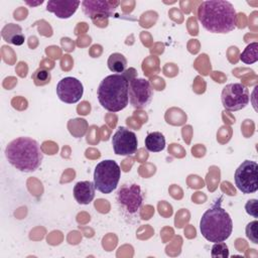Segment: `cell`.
<instances>
[{
    "mask_svg": "<svg viewBox=\"0 0 258 258\" xmlns=\"http://www.w3.org/2000/svg\"><path fill=\"white\" fill-rule=\"evenodd\" d=\"M58 99L67 104H75L81 100L84 94V87L81 81L74 77H66L56 85Z\"/></svg>",
    "mask_w": 258,
    "mask_h": 258,
    "instance_id": "obj_11",
    "label": "cell"
},
{
    "mask_svg": "<svg viewBox=\"0 0 258 258\" xmlns=\"http://www.w3.org/2000/svg\"><path fill=\"white\" fill-rule=\"evenodd\" d=\"M198 19L209 32L228 33L236 27L237 13L229 1L209 0L200 4Z\"/></svg>",
    "mask_w": 258,
    "mask_h": 258,
    "instance_id": "obj_1",
    "label": "cell"
},
{
    "mask_svg": "<svg viewBox=\"0 0 258 258\" xmlns=\"http://www.w3.org/2000/svg\"><path fill=\"white\" fill-rule=\"evenodd\" d=\"M2 37L5 39L6 42L14 45H21L24 43L25 40L21 27L18 24L14 23H9L4 26V28L2 29Z\"/></svg>",
    "mask_w": 258,
    "mask_h": 258,
    "instance_id": "obj_15",
    "label": "cell"
},
{
    "mask_svg": "<svg viewBox=\"0 0 258 258\" xmlns=\"http://www.w3.org/2000/svg\"><path fill=\"white\" fill-rule=\"evenodd\" d=\"M121 177V169L118 163L112 159L100 161L94 170L95 188L102 194H111L116 189Z\"/></svg>",
    "mask_w": 258,
    "mask_h": 258,
    "instance_id": "obj_5",
    "label": "cell"
},
{
    "mask_svg": "<svg viewBox=\"0 0 258 258\" xmlns=\"http://www.w3.org/2000/svg\"><path fill=\"white\" fill-rule=\"evenodd\" d=\"M129 79L124 74H113L104 78L97 90L101 106L109 112H119L127 107Z\"/></svg>",
    "mask_w": 258,
    "mask_h": 258,
    "instance_id": "obj_4",
    "label": "cell"
},
{
    "mask_svg": "<svg viewBox=\"0 0 258 258\" xmlns=\"http://www.w3.org/2000/svg\"><path fill=\"white\" fill-rule=\"evenodd\" d=\"M31 79H32L33 83L36 86H45L50 82L51 75L47 70L42 69V68H38L32 74Z\"/></svg>",
    "mask_w": 258,
    "mask_h": 258,
    "instance_id": "obj_19",
    "label": "cell"
},
{
    "mask_svg": "<svg viewBox=\"0 0 258 258\" xmlns=\"http://www.w3.org/2000/svg\"><path fill=\"white\" fill-rule=\"evenodd\" d=\"M107 64L111 72L116 73V74H122L126 70L127 59L122 53L114 52V53L110 54Z\"/></svg>",
    "mask_w": 258,
    "mask_h": 258,
    "instance_id": "obj_17",
    "label": "cell"
},
{
    "mask_svg": "<svg viewBox=\"0 0 258 258\" xmlns=\"http://www.w3.org/2000/svg\"><path fill=\"white\" fill-rule=\"evenodd\" d=\"M250 100L249 90L241 83L228 84L223 88L221 101L224 108L228 111L235 112L244 109Z\"/></svg>",
    "mask_w": 258,
    "mask_h": 258,
    "instance_id": "obj_6",
    "label": "cell"
},
{
    "mask_svg": "<svg viewBox=\"0 0 258 258\" xmlns=\"http://www.w3.org/2000/svg\"><path fill=\"white\" fill-rule=\"evenodd\" d=\"M120 4L113 0H84L82 2L83 12L93 21L98 18H109L115 14V10Z\"/></svg>",
    "mask_w": 258,
    "mask_h": 258,
    "instance_id": "obj_12",
    "label": "cell"
},
{
    "mask_svg": "<svg viewBox=\"0 0 258 258\" xmlns=\"http://www.w3.org/2000/svg\"><path fill=\"white\" fill-rule=\"evenodd\" d=\"M222 199V197L218 198L213 206L204 213L200 221V231L209 242H224L233 231L232 219L221 206Z\"/></svg>",
    "mask_w": 258,
    "mask_h": 258,
    "instance_id": "obj_3",
    "label": "cell"
},
{
    "mask_svg": "<svg viewBox=\"0 0 258 258\" xmlns=\"http://www.w3.org/2000/svg\"><path fill=\"white\" fill-rule=\"evenodd\" d=\"M213 258H227L229 257V250L228 246L224 242H219L215 243L214 246L212 247V253H211Z\"/></svg>",
    "mask_w": 258,
    "mask_h": 258,
    "instance_id": "obj_20",
    "label": "cell"
},
{
    "mask_svg": "<svg viewBox=\"0 0 258 258\" xmlns=\"http://www.w3.org/2000/svg\"><path fill=\"white\" fill-rule=\"evenodd\" d=\"M258 201L256 199L249 200L245 205V210L248 215L253 218H258Z\"/></svg>",
    "mask_w": 258,
    "mask_h": 258,
    "instance_id": "obj_22",
    "label": "cell"
},
{
    "mask_svg": "<svg viewBox=\"0 0 258 258\" xmlns=\"http://www.w3.org/2000/svg\"><path fill=\"white\" fill-rule=\"evenodd\" d=\"M8 162L23 172L36 170L43 159L38 142L30 137H18L10 141L5 148Z\"/></svg>",
    "mask_w": 258,
    "mask_h": 258,
    "instance_id": "obj_2",
    "label": "cell"
},
{
    "mask_svg": "<svg viewBox=\"0 0 258 258\" xmlns=\"http://www.w3.org/2000/svg\"><path fill=\"white\" fill-rule=\"evenodd\" d=\"M43 1L42 0H40L38 3H33V2H28V1H26V3L28 4V5H30V6H35V5H38V4H41Z\"/></svg>",
    "mask_w": 258,
    "mask_h": 258,
    "instance_id": "obj_23",
    "label": "cell"
},
{
    "mask_svg": "<svg viewBox=\"0 0 258 258\" xmlns=\"http://www.w3.org/2000/svg\"><path fill=\"white\" fill-rule=\"evenodd\" d=\"M258 222L256 220L250 222L246 226V236L248 239H250L251 242L254 244H258V232H257Z\"/></svg>",
    "mask_w": 258,
    "mask_h": 258,
    "instance_id": "obj_21",
    "label": "cell"
},
{
    "mask_svg": "<svg viewBox=\"0 0 258 258\" xmlns=\"http://www.w3.org/2000/svg\"><path fill=\"white\" fill-rule=\"evenodd\" d=\"M81 1H69V0H49L46 3V10L53 13L56 17L61 19H68L73 16L79 8Z\"/></svg>",
    "mask_w": 258,
    "mask_h": 258,
    "instance_id": "obj_13",
    "label": "cell"
},
{
    "mask_svg": "<svg viewBox=\"0 0 258 258\" xmlns=\"http://www.w3.org/2000/svg\"><path fill=\"white\" fill-rule=\"evenodd\" d=\"M145 147L150 152H160L165 148V137L161 132L148 133L145 137Z\"/></svg>",
    "mask_w": 258,
    "mask_h": 258,
    "instance_id": "obj_16",
    "label": "cell"
},
{
    "mask_svg": "<svg viewBox=\"0 0 258 258\" xmlns=\"http://www.w3.org/2000/svg\"><path fill=\"white\" fill-rule=\"evenodd\" d=\"M129 102L135 109H143L148 106L153 97L152 87L148 80L142 78L129 79Z\"/></svg>",
    "mask_w": 258,
    "mask_h": 258,
    "instance_id": "obj_8",
    "label": "cell"
},
{
    "mask_svg": "<svg viewBox=\"0 0 258 258\" xmlns=\"http://www.w3.org/2000/svg\"><path fill=\"white\" fill-rule=\"evenodd\" d=\"M235 184L243 194H253L258 189V165L255 161L245 160L235 171Z\"/></svg>",
    "mask_w": 258,
    "mask_h": 258,
    "instance_id": "obj_7",
    "label": "cell"
},
{
    "mask_svg": "<svg viewBox=\"0 0 258 258\" xmlns=\"http://www.w3.org/2000/svg\"><path fill=\"white\" fill-rule=\"evenodd\" d=\"M95 185L90 180L79 181L74 186V198L81 205H89L95 198Z\"/></svg>",
    "mask_w": 258,
    "mask_h": 258,
    "instance_id": "obj_14",
    "label": "cell"
},
{
    "mask_svg": "<svg viewBox=\"0 0 258 258\" xmlns=\"http://www.w3.org/2000/svg\"><path fill=\"white\" fill-rule=\"evenodd\" d=\"M119 205L130 215L136 214L143 203V194L138 184H124L117 192Z\"/></svg>",
    "mask_w": 258,
    "mask_h": 258,
    "instance_id": "obj_9",
    "label": "cell"
},
{
    "mask_svg": "<svg viewBox=\"0 0 258 258\" xmlns=\"http://www.w3.org/2000/svg\"><path fill=\"white\" fill-rule=\"evenodd\" d=\"M240 60L246 64H252L258 60V42L248 44L240 54Z\"/></svg>",
    "mask_w": 258,
    "mask_h": 258,
    "instance_id": "obj_18",
    "label": "cell"
},
{
    "mask_svg": "<svg viewBox=\"0 0 258 258\" xmlns=\"http://www.w3.org/2000/svg\"><path fill=\"white\" fill-rule=\"evenodd\" d=\"M112 145L115 154L127 156L136 152L138 140L133 131L126 127H119L112 137Z\"/></svg>",
    "mask_w": 258,
    "mask_h": 258,
    "instance_id": "obj_10",
    "label": "cell"
}]
</instances>
